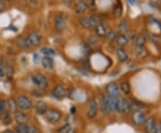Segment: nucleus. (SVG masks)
<instances>
[{
  "instance_id": "72a5a7b5",
  "label": "nucleus",
  "mask_w": 161,
  "mask_h": 133,
  "mask_svg": "<svg viewBox=\"0 0 161 133\" xmlns=\"http://www.w3.org/2000/svg\"><path fill=\"white\" fill-rule=\"evenodd\" d=\"M7 102L5 100H0V114H3L7 110Z\"/></svg>"
},
{
  "instance_id": "4c0bfd02",
  "label": "nucleus",
  "mask_w": 161,
  "mask_h": 133,
  "mask_svg": "<svg viewBox=\"0 0 161 133\" xmlns=\"http://www.w3.org/2000/svg\"><path fill=\"white\" fill-rule=\"evenodd\" d=\"M28 133H40L39 129L34 126V125H29V130H28Z\"/></svg>"
},
{
  "instance_id": "a878e982",
  "label": "nucleus",
  "mask_w": 161,
  "mask_h": 133,
  "mask_svg": "<svg viewBox=\"0 0 161 133\" xmlns=\"http://www.w3.org/2000/svg\"><path fill=\"white\" fill-rule=\"evenodd\" d=\"M120 89L125 95H129L131 92V85L128 81H123L120 84Z\"/></svg>"
},
{
  "instance_id": "5701e85b",
  "label": "nucleus",
  "mask_w": 161,
  "mask_h": 133,
  "mask_svg": "<svg viewBox=\"0 0 161 133\" xmlns=\"http://www.w3.org/2000/svg\"><path fill=\"white\" fill-rule=\"evenodd\" d=\"M133 42L135 43L136 47L138 46H144L145 43H146V37L142 34H139L137 36H135Z\"/></svg>"
},
{
  "instance_id": "b1692460",
  "label": "nucleus",
  "mask_w": 161,
  "mask_h": 133,
  "mask_svg": "<svg viewBox=\"0 0 161 133\" xmlns=\"http://www.w3.org/2000/svg\"><path fill=\"white\" fill-rule=\"evenodd\" d=\"M17 45L22 48H28L31 46L29 40H28V38H25V37H20L17 39Z\"/></svg>"
},
{
  "instance_id": "c85d7f7f",
  "label": "nucleus",
  "mask_w": 161,
  "mask_h": 133,
  "mask_svg": "<svg viewBox=\"0 0 161 133\" xmlns=\"http://www.w3.org/2000/svg\"><path fill=\"white\" fill-rule=\"evenodd\" d=\"M114 14L115 18H120L123 14V6L120 2L117 3V5L115 6V10H114Z\"/></svg>"
},
{
  "instance_id": "f257e3e1",
  "label": "nucleus",
  "mask_w": 161,
  "mask_h": 133,
  "mask_svg": "<svg viewBox=\"0 0 161 133\" xmlns=\"http://www.w3.org/2000/svg\"><path fill=\"white\" fill-rule=\"evenodd\" d=\"M18 109L22 111H28L32 108V101L29 97L25 95H20L16 98Z\"/></svg>"
},
{
  "instance_id": "f8f14e48",
  "label": "nucleus",
  "mask_w": 161,
  "mask_h": 133,
  "mask_svg": "<svg viewBox=\"0 0 161 133\" xmlns=\"http://www.w3.org/2000/svg\"><path fill=\"white\" fill-rule=\"evenodd\" d=\"M121 113L124 114H130L132 113V104L129 99H121Z\"/></svg>"
},
{
  "instance_id": "37998d69",
  "label": "nucleus",
  "mask_w": 161,
  "mask_h": 133,
  "mask_svg": "<svg viewBox=\"0 0 161 133\" xmlns=\"http://www.w3.org/2000/svg\"><path fill=\"white\" fill-rule=\"evenodd\" d=\"M66 133H75V130L73 128H70V130Z\"/></svg>"
},
{
  "instance_id": "7c9ffc66",
  "label": "nucleus",
  "mask_w": 161,
  "mask_h": 133,
  "mask_svg": "<svg viewBox=\"0 0 161 133\" xmlns=\"http://www.w3.org/2000/svg\"><path fill=\"white\" fill-rule=\"evenodd\" d=\"M118 29H119V30L121 31V33H123V34H125L127 30H128V24H127V22L125 20H123V21L119 23Z\"/></svg>"
},
{
  "instance_id": "412c9836",
  "label": "nucleus",
  "mask_w": 161,
  "mask_h": 133,
  "mask_svg": "<svg viewBox=\"0 0 161 133\" xmlns=\"http://www.w3.org/2000/svg\"><path fill=\"white\" fill-rule=\"evenodd\" d=\"M100 110L103 114H109L108 109V102H107V97L101 95L100 98Z\"/></svg>"
},
{
  "instance_id": "58836bf2",
  "label": "nucleus",
  "mask_w": 161,
  "mask_h": 133,
  "mask_svg": "<svg viewBox=\"0 0 161 133\" xmlns=\"http://www.w3.org/2000/svg\"><path fill=\"white\" fill-rule=\"evenodd\" d=\"M154 133H161V122H157Z\"/></svg>"
},
{
  "instance_id": "dca6fc26",
  "label": "nucleus",
  "mask_w": 161,
  "mask_h": 133,
  "mask_svg": "<svg viewBox=\"0 0 161 133\" xmlns=\"http://www.w3.org/2000/svg\"><path fill=\"white\" fill-rule=\"evenodd\" d=\"M88 8V4L84 1H79L78 3H76L75 6V12L77 14H83L87 11Z\"/></svg>"
},
{
  "instance_id": "c03bdc74",
  "label": "nucleus",
  "mask_w": 161,
  "mask_h": 133,
  "mask_svg": "<svg viewBox=\"0 0 161 133\" xmlns=\"http://www.w3.org/2000/svg\"><path fill=\"white\" fill-rule=\"evenodd\" d=\"M4 133H16L15 131H14V130H6V131Z\"/></svg>"
},
{
  "instance_id": "49530a36",
  "label": "nucleus",
  "mask_w": 161,
  "mask_h": 133,
  "mask_svg": "<svg viewBox=\"0 0 161 133\" xmlns=\"http://www.w3.org/2000/svg\"><path fill=\"white\" fill-rule=\"evenodd\" d=\"M81 1H84V2H86L87 0H81ZM86 3H87V2H86Z\"/></svg>"
},
{
  "instance_id": "f704fd0d",
  "label": "nucleus",
  "mask_w": 161,
  "mask_h": 133,
  "mask_svg": "<svg viewBox=\"0 0 161 133\" xmlns=\"http://www.w3.org/2000/svg\"><path fill=\"white\" fill-rule=\"evenodd\" d=\"M106 37H107V39L109 41H114L116 40L117 35H116V33H115L114 30H110V31H108V32L107 33Z\"/></svg>"
},
{
  "instance_id": "f3484780",
  "label": "nucleus",
  "mask_w": 161,
  "mask_h": 133,
  "mask_svg": "<svg viewBox=\"0 0 161 133\" xmlns=\"http://www.w3.org/2000/svg\"><path fill=\"white\" fill-rule=\"evenodd\" d=\"M95 29V32H96V34L98 37H100V38H102V37H106V35L108 33V29H107V27L102 24V23H98L97 24V26L94 28Z\"/></svg>"
},
{
  "instance_id": "1a4fd4ad",
  "label": "nucleus",
  "mask_w": 161,
  "mask_h": 133,
  "mask_svg": "<svg viewBox=\"0 0 161 133\" xmlns=\"http://www.w3.org/2000/svg\"><path fill=\"white\" fill-rule=\"evenodd\" d=\"M106 90H107V93H108V96L111 97V98H118L119 96H120V88L114 82L108 84V86L106 88Z\"/></svg>"
},
{
  "instance_id": "4468645a",
  "label": "nucleus",
  "mask_w": 161,
  "mask_h": 133,
  "mask_svg": "<svg viewBox=\"0 0 161 133\" xmlns=\"http://www.w3.org/2000/svg\"><path fill=\"white\" fill-rule=\"evenodd\" d=\"M118 99L116 98H111V97H107V102H108V113L112 114V113H116V105H117V102Z\"/></svg>"
},
{
  "instance_id": "c9c22d12",
  "label": "nucleus",
  "mask_w": 161,
  "mask_h": 133,
  "mask_svg": "<svg viewBox=\"0 0 161 133\" xmlns=\"http://www.w3.org/2000/svg\"><path fill=\"white\" fill-rule=\"evenodd\" d=\"M70 128H71V125L68 124V123H66V124H64V125L61 126L58 129V133H66L70 130Z\"/></svg>"
},
{
  "instance_id": "4be33fe9",
  "label": "nucleus",
  "mask_w": 161,
  "mask_h": 133,
  "mask_svg": "<svg viewBox=\"0 0 161 133\" xmlns=\"http://www.w3.org/2000/svg\"><path fill=\"white\" fill-rule=\"evenodd\" d=\"M116 56H117V58H118V60L122 62V63H125V62H126L127 60H128V55L126 54V52L123 49V48H117L116 49Z\"/></svg>"
},
{
  "instance_id": "6ab92c4d",
  "label": "nucleus",
  "mask_w": 161,
  "mask_h": 133,
  "mask_svg": "<svg viewBox=\"0 0 161 133\" xmlns=\"http://www.w3.org/2000/svg\"><path fill=\"white\" fill-rule=\"evenodd\" d=\"M149 52L148 50L144 47V46H138L136 47V50H135V56L138 59H144L148 56Z\"/></svg>"
},
{
  "instance_id": "a19ab883",
  "label": "nucleus",
  "mask_w": 161,
  "mask_h": 133,
  "mask_svg": "<svg viewBox=\"0 0 161 133\" xmlns=\"http://www.w3.org/2000/svg\"><path fill=\"white\" fill-rule=\"evenodd\" d=\"M151 1L152 3H154L155 6H158V7L161 6V0H151Z\"/></svg>"
},
{
  "instance_id": "ea45409f",
  "label": "nucleus",
  "mask_w": 161,
  "mask_h": 133,
  "mask_svg": "<svg viewBox=\"0 0 161 133\" xmlns=\"http://www.w3.org/2000/svg\"><path fill=\"white\" fill-rule=\"evenodd\" d=\"M64 1V4L66 6H71L73 5V3H74V0H63Z\"/></svg>"
},
{
  "instance_id": "2eb2a0df",
  "label": "nucleus",
  "mask_w": 161,
  "mask_h": 133,
  "mask_svg": "<svg viewBox=\"0 0 161 133\" xmlns=\"http://www.w3.org/2000/svg\"><path fill=\"white\" fill-rule=\"evenodd\" d=\"M35 109H36V112H37L38 114H40V115H45V114L47 113L48 107H47V104L44 101L40 100V101L37 102V104L35 105Z\"/></svg>"
},
{
  "instance_id": "a211bd4d",
  "label": "nucleus",
  "mask_w": 161,
  "mask_h": 133,
  "mask_svg": "<svg viewBox=\"0 0 161 133\" xmlns=\"http://www.w3.org/2000/svg\"><path fill=\"white\" fill-rule=\"evenodd\" d=\"M41 64L42 66L46 69H52L54 67V60L51 56H45L44 57L41 59Z\"/></svg>"
},
{
  "instance_id": "0eeeda50",
  "label": "nucleus",
  "mask_w": 161,
  "mask_h": 133,
  "mask_svg": "<svg viewBox=\"0 0 161 133\" xmlns=\"http://www.w3.org/2000/svg\"><path fill=\"white\" fill-rule=\"evenodd\" d=\"M52 95L54 98L58 99L65 98L68 96V90L66 89V88H64L62 85H58L53 88Z\"/></svg>"
},
{
  "instance_id": "de8ad7c7",
  "label": "nucleus",
  "mask_w": 161,
  "mask_h": 133,
  "mask_svg": "<svg viewBox=\"0 0 161 133\" xmlns=\"http://www.w3.org/2000/svg\"><path fill=\"white\" fill-rule=\"evenodd\" d=\"M0 1H2V0H0Z\"/></svg>"
},
{
  "instance_id": "393cba45",
  "label": "nucleus",
  "mask_w": 161,
  "mask_h": 133,
  "mask_svg": "<svg viewBox=\"0 0 161 133\" xmlns=\"http://www.w3.org/2000/svg\"><path fill=\"white\" fill-rule=\"evenodd\" d=\"M29 125L27 123H17L15 126V132L16 133H28Z\"/></svg>"
},
{
  "instance_id": "cd10ccee",
  "label": "nucleus",
  "mask_w": 161,
  "mask_h": 133,
  "mask_svg": "<svg viewBox=\"0 0 161 133\" xmlns=\"http://www.w3.org/2000/svg\"><path fill=\"white\" fill-rule=\"evenodd\" d=\"M41 53L43 55H45L47 56H55L56 55V51L54 48L49 47V46H45L41 49Z\"/></svg>"
},
{
  "instance_id": "423d86ee",
  "label": "nucleus",
  "mask_w": 161,
  "mask_h": 133,
  "mask_svg": "<svg viewBox=\"0 0 161 133\" xmlns=\"http://www.w3.org/2000/svg\"><path fill=\"white\" fill-rule=\"evenodd\" d=\"M156 124H157V120L155 116L150 115L146 118V121L144 122L143 126L144 132L145 133H154L155 131Z\"/></svg>"
},
{
  "instance_id": "c756f323",
  "label": "nucleus",
  "mask_w": 161,
  "mask_h": 133,
  "mask_svg": "<svg viewBox=\"0 0 161 133\" xmlns=\"http://www.w3.org/2000/svg\"><path fill=\"white\" fill-rule=\"evenodd\" d=\"M2 122H3V124H5V125H9V124H11L12 123V118L11 115L6 112V113H4L3 114H2Z\"/></svg>"
},
{
  "instance_id": "a18cd8bd",
  "label": "nucleus",
  "mask_w": 161,
  "mask_h": 133,
  "mask_svg": "<svg viewBox=\"0 0 161 133\" xmlns=\"http://www.w3.org/2000/svg\"><path fill=\"white\" fill-rule=\"evenodd\" d=\"M130 1V3H132V4H134L135 3V0H129Z\"/></svg>"
},
{
  "instance_id": "9b49d317",
  "label": "nucleus",
  "mask_w": 161,
  "mask_h": 133,
  "mask_svg": "<svg viewBox=\"0 0 161 133\" xmlns=\"http://www.w3.org/2000/svg\"><path fill=\"white\" fill-rule=\"evenodd\" d=\"M98 104L97 103V101L95 99H92V101L90 102L89 107H88V112H87V115L90 119H93L95 118L97 114H98Z\"/></svg>"
},
{
  "instance_id": "20e7f679",
  "label": "nucleus",
  "mask_w": 161,
  "mask_h": 133,
  "mask_svg": "<svg viewBox=\"0 0 161 133\" xmlns=\"http://www.w3.org/2000/svg\"><path fill=\"white\" fill-rule=\"evenodd\" d=\"M80 23L81 27L84 29H94L99 23L96 16H89V17L80 18Z\"/></svg>"
},
{
  "instance_id": "f03ea898",
  "label": "nucleus",
  "mask_w": 161,
  "mask_h": 133,
  "mask_svg": "<svg viewBox=\"0 0 161 133\" xmlns=\"http://www.w3.org/2000/svg\"><path fill=\"white\" fill-rule=\"evenodd\" d=\"M45 118L47 122L51 124H56L61 120L62 113L58 109H47V113L45 114Z\"/></svg>"
},
{
  "instance_id": "e433bc0d",
  "label": "nucleus",
  "mask_w": 161,
  "mask_h": 133,
  "mask_svg": "<svg viewBox=\"0 0 161 133\" xmlns=\"http://www.w3.org/2000/svg\"><path fill=\"white\" fill-rule=\"evenodd\" d=\"M6 74L8 78H12L14 75V68L10 66V65H7L6 69Z\"/></svg>"
},
{
  "instance_id": "9d476101",
  "label": "nucleus",
  "mask_w": 161,
  "mask_h": 133,
  "mask_svg": "<svg viewBox=\"0 0 161 133\" xmlns=\"http://www.w3.org/2000/svg\"><path fill=\"white\" fill-rule=\"evenodd\" d=\"M27 38H28V40H29L31 46H39L40 45L41 37H40V35L36 30H31L28 34Z\"/></svg>"
},
{
  "instance_id": "ddd939ff",
  "label": "nucleus",
  "mask_w": 161,
  "mask_h": 133,
  "mask_svg": "<svg viewBox=\"0 0 161 133\" xmlns=\"http://www.w3.org/2000/svg\"><path fill=\"white\" fill-rule=\"evenodd\" d=\"M14 114V120L17 123H27L28 120H29V117L25 113H23V111L17 110L15 111Z\"/></svg>"
},
{
  "instance_id": "7ed1b4c3",
  "label": "nucleus",
  "mask_w": 161,
  "mask_h": 133,
  "mask_svg": "<svg viewBox=\"0 0 161 133\" xmlns=\"http://www.w3.org/2000/svg\"><path fill=\"white\" fill-rule=\"evenodd\" d=\"M31 81L33 82L35 86L39 88L40 89H45L47 87L48 81H47V78L44 74L41 73H38L35 74L31 77Z\"/></svg>"
},
{
  "instance_id": "6e6552de",
  "label": "nucleus",
  "mask_w": 161,
  "mask_h": 133,
  "mask_svg": "<svg viewBox=\"0 0 161 133\" xmlns=\"http://www.w3.org/2000/svg\"><path fill=\"white\" fill-rule=\"evenodd\" d=\"M55 28L59 32H62L66 29V18L62 13L55 17Z\"/></svg>"
},
{
  "instance_id": "79ce46f5",
  "label": "nucleus",
  "mask_w": 161,
  "mask_h": 133,
  "mask_svg": "<svg viewBox=\"0 0 161 133\" xmlns=\"http://www.w3.org/2000/svg\"><path fill=\"white\" fill-rule=\"evenodd\" d=\"M4 75H5V72H4V70L0 67V78L4 77Z\"/></svg>"
},
{
  "instance_id": "2f4dec72",
  "label": "nucleus",
  "mask_w": 161,
  "mask_h": 133,
  "mask_svg": "<svg viewBox=\"0 0 161 133\" xmlns=\"http://www.w3.org/2000/svg\"><path fill=\"white\" fill-rule=\"evenodd\" d=\"M149 35H150V39L151 40V41L154 42V44L158 45V46H161V38L159 36L151 34V33H149Z\"/></svg>"
},
{
  "instance_id": "aec40b11",
  "label": "nucleus",
  "mask_w": 161,
  "mask_h": 133,
  "mask_svg": "<svg viewBox=\"0 0 161 133\" xmlns=\"http://www.w3.org/2000/svg\"><path fill=\"white\" fill-rule=\"evenodd\" d=\"M116 40V44L118 45V46L124 47V46H126L129 40H128V37H126V35L121 33L120 35H118L116 37V40Z\"/></svg>"
},
{
  "instance_id": "473e14b6",
  "label": "nucleus",
  "mask_w": 161,
  "mask_h": 133,
  "mask_svg": "<svg viewBox=\"0 0 161 133\" xmlns=\"http://www.w3.org/2000/svg\"><path fill=\"white\" fill-rule=\"evenodd\" d=\"M131 104H132V112L133 111H138V110H142V104H141L138 101H131Z\"/></svg>"
},
{
  "instance_id": "bb28decb",
  "label": "nucleus",
  "mask_w": 161,
  "mask_h": 133,
  "mask_svg": "<svg viewBox=\"0 0 161 133\" xmlns=\"http://www.w3.org/2000/svg\"><path fill=\"white\" fill-rule=\"evenodd\" d=\"M7 107L8 109L12 112H15L18 110V105L17 102H16V99L14 98H10L7 101Z\"/></svg>"
},
{
  "instance_id": "39448f33",
  "label": "nucleus",
  "mask_w": 161,
  "mask_h": 133,
  "mask_svg": "<svg viewBox=\"0 0 161 133\" xmlns=\"http://www.w3.org/2000/svg\"><path fill=\"white\" fill-rule=\"evenodd\" d=\"M147 116L142 110L133 111L132 113V122L136 126H142Z\"/></svg>"
}]
</instances>
